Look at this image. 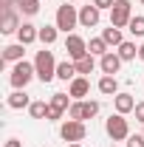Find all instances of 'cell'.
<instances>
[{"mask_svg":"<svg viewBox=\"0 0 144 147\" xmlns=\"http://www.w3.org/2000/svg\"><path fill=\"white\" fill-rule=\"evenodd\" d=\"M57 62L54 54L48 51V48H42V51H37L34 57V68H37V79L40 82H51V79H57Z\"/></svg>","mask_w":144,"mask_h":147,"instance_id":"6da1fadb","label":"cell"},{"mask_svg":"<svg viewBox=\"0 0 144 147\" xmlns=\"http://www.w3.org/2000/svg\"><path fill=\"white\" fill-rule=\"evenodd\" d=\"M34 76H37L34 62L20 59V62H14V68H11V74H9V82H11V88H14V91H26V85H28Z\"/></svg>","mask_w":144,"mask_h":147,"instance_id":"7a4b0ae2","label":"cell"},{"mask_svg":"<svg viewBox=\"0 0 144 147\" xmlns=\"http://www.w3.org/2000/svg\"><path fill=\"white\" fill-rule=\"evenodd\" d=\"M54 26L59 28V31H65V34H73V28L79 26V11H76V6H71V3L59 6V9H57Z\"/></svg>","mask_w":144,"mask_h":147,"instance_id":"3957f363","label":"cell"},{"mask_svg":"<svg viewBox=\"0 0 144 147\" xmlns=\"http://www.w3.org/2000/svg\"><path fill=\"white\" fill-rule=\"evenodd\" d=\"M99 113V102H90V99H73L71 108H68V119L76 122H88Z\"/></svg>","mask_w":144,"mask_h":147,"instance_id":"277c9868","label":"cell"},{"mask_svg":"<svg viewBox=\"0 0 144 147\" xmlns=\"http://www.w3.org/2000/svg\"><path fill=\"white\" fill-rule=\"evenodd\" d=\"M130 20H133V3H130V0H116L113 9H110V26L127 28Z\"/></svg>","mask_w":144,"mask_h":147,"instance_id":"5b68a950","label":"cell"},{"mask_svg":"<svg viewBox=\"0 0 144 147\" xmlns=\"http://www.w3.org/2000/svg\"><path fill=\"white\" fill-rule=\"evenodd\" d=\"M105 133H108L113 142H127V136H130V125H127V119L122 113H113L108 122H105Z\"/></svg>","mask_w":144,"mask_h":147,"instance_id":"8992f818","label":"cell"},{"mask_svg":"<svg viewBox=\"0 0 144 147\" xmlns=\"http://www.w3.org/2000/svg\"><path fill=\"white\" fill-rule=\"evenodd\" d=\"M59 136L73 144V142H85V136H88V127H85V122H76V119H65L62 125H59Z\"/></svg>","mask_w":144,"mask_h":147,"instance_id":"52a82bcc","label":"cell"},{"mask_svg":"<svg viewBox=\"0 0 144 147\" xmlns=\"http://www.w3.org/2000/svg\"><path fill=\"white\" fill-rule=\"evenodd\" d=\"M65 51H68V57H71V62H76V59H82V57L88 54V42H85L79 34H68L65 37Z\"/></svg>","mask_w":144,"mask_h":147,"instance_id":"ba28073f","label":"cell"},{"mask_svg":"<svg viewBox=\"0 0 144 147\" xmlns=\"http://www.w3.org/2000/svg\"><path fill=\"white\" fill-rule=\"evenodd\" d=\"M99 20H102V11H99L93 3L79 9V26H82V28H96V26H99Z\"/></svg>","mask_w":144,"mask_h":147,"instance_id":"9c48e42d","label":"cell"},{"mask_svg":"<svg viewBox=\"0 0 144 147\" xmlns=\"http://www.w3.org/2000/svg\"><path fill=\"white\" fill-rule=\"evenodd\" d=\"M113 108H116V113H122V116L133 113V110H136V99H133V93L119 91L116 96H113Z\"/></svg>","mask_w":144,"mask_h":147,"instance_id":"30bf717a","label":"cell"},{"mask_svg":"<svg viewBox=\"0 0 144 147\" xmlns=\"http://www.w3.org/2000/svg\"><path fill=\"white\" fill-rule=\"evenodd\" d=\"M99 68H102V74L116 76V74H119V68H122V57L116 54V51H108L105 57H99Z\"/></svg>","mask_w":144,"mask_h":147,"instance_id":"8fae6325","label":"cell"},{"mask_svg":"<svg viewBox=\"0 0 144 147\" xmlns=\"http://www.w3.org/2000/svg\"><path fill=\"white\" fill-rule=\"evenodd\" d=\"M20 26H23V23H20V17H17L14 9L3 11V17H0V31H3V34H17Z\"/></svg>","mask_w":144,"mask_h":147,"instance_id":"7c38bea8","label":"cell"},{"mask_svg":"<svg viewBox=\"0 0 144 147\" xmlns=\"http://www.w3.org/2000/svg\"><path fill=\"white\" fill-rule=\"evenodd\" d=\"M68 93H71V99H85V96L90 93L88 76H76L73 82H68Z\"/></svg>","mask_w":144,"mask_h":147,"instance_id":"4fadbf2b","label":"cell"},{"mask_svg":"<svg viewBox=\"0 0 144 147\" xmlns=\"http://www.w3.org/2000/svg\"><path fill=\"white\" fill-rule=\"evenodd\" d=\"M40 40V28L37 26H31V23H23L17 31V42H23V45H31V42H37Z\"/></svg>","mask_w":144,"mask_h":147,"instance_id":"5bb4252c","label":"cell"},{"mask_svg":"<svg viewBox=\"0 0 144 147\" xmlns=\"http://www.w3.org/2000/svg\"><path fill=\"white\" fill-rule=\"evenodd\" d=\"M96 91H99V93H105V96H116V93H119V82H116V76L105 74V76L96 82Z\"/></svg>","mask_w":144,"mask_h":147,"instance_id":"9a60e30c","label":"cell"},{"mask_svg":"<svg viewBox=\"0 0 144 147\" xmlns=\"http://www.w3.org/2000/svg\"><path fill=\"white\" fill-rule=\"evenodd\" d=\"M23 54H26V45L23 42H11V45L3 48V62H20Z\"/></svg>","mask_w":144,"mask_h":147,"instance_id":"2e32d148","label":"cell"},{"mask_svg":"<svg viewBox=\"0 0 144 147\" xmlns=\"http://www.w3.org/2000/svg\"><path fill=\"white\" fill-rule=\"evenodd\" d=\"M76 76H79V74H76V65H73V62L65 59V62L57 65V79H62V82H73Z\"/></svg>","mask_w":144,"mask_h":147,"instance_id":"e0dca14e","label":"cell"},{"mask_svg":"<svg viewBox=\"0 0 144 147\" xmlns=\"http://www.w3.org/2000/svg\"><path fill=\"white\" fill-rule=\"evenodd\" d=\"M57 37H59V28L57 26H40V42H42V48L54 45Z\"/></svg>","mask_w":144,"mask_h":147,"instance_id":"ac0fdd59","label":"cell"},{"mask_svg":"<svg viewBox=\"0 0 144 147\" xmlns=\"http://www.w3.org/2000/svg\"><path fill=\"white\" fill-rule=\"evenodd\" d=\"M73 65H76V74H79V76H88V74H93V68H96V57L85 54L82 59H76Z\"/></svg>","mask_w":144,"mask_h":147,"instance_id":"d6986e66","label":"cell"},{"mask_svg":"<svg viewBox=\"0 0 144 147\" xmlns=\"http://www.w3.org/2000/svg\"><path fill=\"white\" fill-rule=\"evenodd\" d=\"M102 40L108 42V45H122L124 42V37H122V28H116V26H110V28H102Z\"/></svg>","mask_w":144,"mask_h":147,"instance_id":"ffe728a7","label":"cell"},{"mask_svg":"<svg viewBox=\"0 0 144 147\" xmlns=\"http://www.w3.org/2000/svg\"><path fill=\"white\" fill-rule=\"evenodd\" d=\"M28 105H31V99H28L26 91H14L9 96V108L11 110H23V108H28Z\"/></svg>","mask_w":144,"mask_h":147,"instance_id":"44dd1931","label":"cell"},{"mask_svg":"<svg viewBox=\"0 0 144 147\" xmlns=\"http://www.w3.org/2000/svg\"><path fill=\"white\" fill-rule=\"evenodd\" d=\"M116 54L122 57V62H133V59L139 57V48H136V42H127V40H124V42L116 48Z\"/></svg>","mask_w":144,"mask_h":147,"instance_id":"7402d4cb","label":"cell"},{"mask_svg":"<svg viewBox=\"0 0 144 147\" xmlns=\"http://www.w3.org/2000/svg\"><path fill=\"white\" fill-rule=\"evenodd\" d=\"M110 51V45L102 40V37H90V42H88V54H93V57H105Z\"/></svg>","mask_w":144,"mask_h":147,"instance_id":"603a6c76","label":"cell"},{"mask_svg":"<svg viewBox=\"0 0 144 147\" xmlns=\"http://www.w3.org/2000/svg\"><path fill=\"white\" fill-rule=\"evenodd\" d=\"M127 31H130L133 37H139V40H141V37H144V14H133L130 26H127Z\"/></svg>","mask_w":144,"mask_h":147,"instance_id":"cb8c5ba5","label":"cell"},{"mask_svg":"<svg viewBox=\"0 0 144 147\" xmlns=\"http://www.w3.org/2000/svg\"><path fill=\"white\" fill-rule=\"evenodd\" d=\"M17 9L26 17H34L37 11H40V0H17Z\"/></svg>","mask_w":144,"mask_h":147,"instance_id":"d4e9b609","label":"cell"},{"mask_svg":"<svg viewBox=\"0 0 144 147\" xmlns=\"http://www.w3.org/2000/svg\"><path fill=\"white\" fill-rule=\"evenodd\" d=\"M28 113H31V119H45V116H48V105H45L42 99H37V102L28 105Z\"/></svg>","mask_w":144,"mask_h":147,"instance_id":"484cf974","label":"cell"},{"mask_svg":"<svg viewBox=\"0 0 144 147\" xmlns=\"http://www.w3.org/2000/svg\"><path fill=\"white\" fill-rule=\"evenodd\" d=\"M68 96H71V93H54L48 105H54L57 110H62V113H65V110L71 108V99H68Z\"/></svg>","mask_w":144,"mask_h":147,"instance_id":"4316f807","label":"cell"},{"mask_svg":"<svg viewBox=\"0 0 144 147\" xmlns=\"http://www.w3.org/2000/svg\"><path fill=\"white\" fill-rule=\"evenodd\" d=\"M124 147H144V133H136V136H127Z\"/></svg>","mask_w":144,"mask_h":147,"instance_id":"83f0119b","label":"cell"},{"mask_svg":"<svg viewBox=\"0 0 144 147\" xmlns=\"http://www.w3.org/2000/svg\"><path fill=\"white\" fill-rule=\"evenodd\" d=\"M62 119V110H57L54 105H48V116H45V122H59Z\"/></svg>","mask_w":144,"mask_h":147,"instance_id":"f1b7e54d","label":"cell"},{"mask_svg":"<svg viewBox=\"0 0 144 147\" xmlns=\"http://www.w3.org/2000/svg\"><path fill=\"white\" fill-rule=\"evenodd\" d=\"M113 3H116V0H93V6H96V9H99V11H105V9H113Z\"/></svg>","mask_w":144,"mask_h":147,"instance_id":"f546056e","label":"cell"},{"mask_svg":"<svg viewBox=\"0 0 144 147\" xmlns=\"http://www.w3.org/2000/svg\"><path fill=\"white\" fill-rule=\"evenodd\" d=\"M133 113H136V122L144 125V102H136V110H133Z\"/></svg>","mask_w":144,"mask_h":147,"instance_id":"4dcf8cb0","label":"cell"},{"mask_svg":"<svg viewBox=\"0 0 144 147\" xmlns=\"http://www.w3.org/2000/svg\"><path fill=\"white\" fill-rule=\"evenodd\" d=\"M3 147H23V142H20V139H6Z\"/></svg>","mask_w":144,"mask_h":147,"instance_id":"1f68e13d","label":"cell"},{"mask_svg":"<svg viewBox=\"0 0 144 147\" xmlns=\"http://www.w3.org/2000/svg\"><path fill=\"white\" fill-rule=\"evenodd\" d=\"M139 59H141V62H144V42H141V45H139Z\"/></svg>","mask_w":144,"mask_h":147,"instance_id":"d6a6232c","label":"cell"},{"mask_svg":"<svg viewBox=\"0 0 144 147\" xmlns=\"http://www.w3.org/2000/svg\"><path fill=\"white\" fill-rule=\"evenodd\" d=\"M68 147H85V144H82V142H73V144H68Z\"/></svg>","mask_w":144,"mask_h":147,"instance_id":"836d02e7","label":"cell"},{"mask_svg":"<svg viewBox=\"0 0 144 147\" xmlns=\"http://www.w3.org/2000/svg\"><path fill=\"white\" fill-rule=\"evenodd\" d=\"M68 3H79V0H68Z\"/></svg>","mask_w":144,"mask_h":147,"instance_id":"e575fe53","label":"cell"},{"mask_svg":"<svg viewBox=\"0 0 144 147\" xmlns=\"http://www.w3.org/2000/svg\"><path fill=\"white\" fill-rule=\"evenodd\" d=\"M110 147H116V144H110Z\"/></svg>","mask_w":144,"mask_h":147,"instance_id":"d590c367","label":"cell"},{"mask_svg":"<svg viewBox=\"0 0 144 147\" xmlns=\"http://www.w3.org/2000/svg\"><path fill=\"white\" fill-rule=\"evenodd\" d=\"M141 3H144V0H141Z\"/></svg>","mask_w":144,"mask_h":147,"instance_id":"8d00e7d4","label":"cell"}]
</instances>
